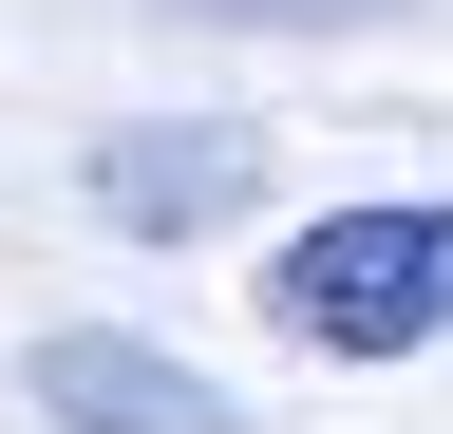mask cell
<instances>
[{
  "instance_id": "7a4b0ae2",
  "label": "cell",
  "mask_w": 453,
  "mask_h": 434,
  "mask_svg": "<svg viewBox=\"0 0 453 434\" xmlns=\"http://www.w3.org/2000/svg\"><path fill=\"white\" fill-rule=\"evenodd\" d=\"M19 377H38L57 434H226V377L170 359V340H113V321H57Z\"/></svg>"
},
{
  "instance_id": "277c9868",
  "label": "cell",
  "mask_w": 453,
  "mask_h": 434,
  "mask_svg": "<svg viewBox=\"0 0 453 434\" xmlns=\"http://www.w3.org/2000/svg\"><path fill=\"white\" fill-rule=\"evenodd\" d=\"M189 19H283V0H189ZM303 19H359V0H303Z\"/></svg>"
},
{
  "instance_id": "3957f363",
  "label": "cell",
  "mask_w": 453,
  "mask_h": 434,
  "mask_svg": "<svg viewBox=\"0 0 453 434\" xmlns=\"http://www.w3.org/2000/svg\"><path fill=\"white\" fill-rule=\"evenodd\" d=\"M246 189H265V151H246V133H113V151H95V208H113V227H151V246L226 227Z\"/></svg>"
},
{
  "instance_id": "6da1fadb",
  "label": "cell",
  "mask_w": 453,
  "mask_h": 434,
  "mask_svg": "<svg viewBox=\"0 0 453 434\" xmlns=\"http://www.w3.org/2000/svg\"><path fill=\"white\" fill-rule=\"evenodd\" d=\"M265 321L303 359H416V340H453V208H321L265 264Z\"/></svg>"
}]
</instances>
